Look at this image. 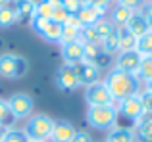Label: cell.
<instances>
[{"label":"cell","mask_w":152,"mask_h":142,"mask_svg":"<svg viewBox=\"0 0 152 142\" xmlns=\"http://www.w3.org/2000/svg\"><path fill=\"white\" fill-rule=\"evenodd\" d=\"M141 54L137 50H127V52H118L115 56V67L119 71H125L129 75H137L139 64H141Z\"/></svg>","instance_id":"obj_11"},{"label":"cell","mask_w":152,"mask_h":142,"mask_svg":"<svg viewBox=\"0 0 152 142\" xmlns=\"http://www.w3.org/2000/svg\"><path fill=\"white\" fill-rule=\"evenodd\" d=\"M81 38V29L69 25V23H64L62 25V38H60V44H66V42H73Z\"/></svg>","instance_id":"obj_26"},{"label":"cell","mask_w":152,"mask_h":142,"mask_svg":"<svg viewBox=\"0 0 152 142\" xmlns=\"http://www.w3.org/2000/svg\"><path fill=\"white\" fill-rule=\"evenodd\" d=\"M12 123H14V117H12L10 109H8L6 100H0V125H4V127H10Z\"/></svg>","instance_id":"obj_30"},{"label":"cell","mask_w":152,"mask_h":142,"mask_svg":"<svg viewBox=\"0 0 152 142\" xmlns=\"http://www.w3.org/2000/svg\"><path fill=\"white\" fill-rule=\"evenodd\" d=\"M31 27L46 42H60L62 38V25L54 19H31Z\"/></svg>","instance_id":"obj_6"},{"label":"cell","mask_w":152,"mask_h":142,"mask_svg":"<svg viewBox=\"0 0 152 142\" xmlns=\"http://www.w3.org/2000/svg\"><path fill=\"white\" fill-rule=\"evenodd\" d=\"M8 4H12V0H0V8H2V6H8Z\"/></svg>","instance_id":"obj_39"},{"label":"cell","mask_w":152,"mask_h":142,"mask_svg":"<svg viewBox=\"0 0 152 142\" xmlns=\"http://www.w3.org/2000/svg\"><path fill=\"white\" fill-rule=\"evenodd\" d=\"M56 83H58V86L62 90H66V92L77 90L79 81H77V75H75L73 65H67V64L62 65V67L58 69V73H56Z\"/></svg>","instance_id":"obj_12"},{"label":"cell","mask_w":152,"mask_h":142,"mask_svg":"<svg viewBox=\"0 0 152 142\" xmlns=\"http://www.w3.org/2000/svg\"><path fill=\"white\" fill-rule=\"evenodd\" d=\"M2 142H29L23 129H8Z\"/></svg>","instance_id":"obj_28"},{"label":"cell","mask_w":152,"mask_h":142,"mask_svg":"<svg viewBox=\"0 0 152 142\" xmlns=\"http://www.w3.org/2000/svg\"><path fill=\"white\" fill-rule=\"evenodd\" d=\"M58 2H60V4H62V6H64V4H66V2H67V0H58Z\"/></svg>","instance_id":"obj_40"},{"label":"cell","mask_w":152,"mask_h":142,"mask_svg":"<svg viewBox=\"0 0 152 142\" xmlns=\"http://www.w3.org/2000/svg\"><path fill=\"white\" fill-rule=\"evenodd\" d=\"M145 90L152 94V81H146V83H145Z\"/></svg>","instance_id":"obj_38"},{"label":"cell","mask_w":152,"mask_h":142,"mask_svg":"<svg viewBox=\"0 0 152 142\" xmlns=\"http://www.w3.org/2000/svg\"><path fill=\"white\" fill-rule=\"evenodd\" d=\"M54 123L56 121L52 119L50 115L46 113H33V115L27 119V125H25V135L29 140L33 142H46L50 140L52 136V131H54Z\"/></svg>","instance_id":"obj_2"},{"label":"cell","mask_w":152,"mask_h":142,"mask_svg":"<svg viewBox=\"0 0 152 142\" xmlns=\"http://www.w3.org/2000/svg\"><path fill=\"white\" fill-rule=\"evenodd\" d=\"M125 29L129 31L133 37H142L145 33H148L150 31V25H148V21L145 19V15L141 14V10L139 12H133V15L129 17V21L125 23Z\"/></svg>","instance_id":"obj_15"},{"label":"cell","mask_w":152,"mask_h":142,"mask_svg":"<svg viewBox=\"0 0 152 142\" xmlns=\"http://www.w3.org/2000/svg\"><path fill=\"white\" fill-rule=\"evenodd\" d=\"M104 85L108 86L112 98L115 102L123 100L127 96H133V94L139 92V79L137 75H129L125 71H119L118 67L110 69L106 73V79H104Z\"/></svg>","instance_id":"obj_1"},{"label":"cell","mask_w":152,"mask_h":142,"mask_svg":"<svg viewBox=\"0 0 152 142\" xmlns=\"http://www.w3.org/2000/svg\"><path fill=\"white\" fill-rule=\"evenodd\" d=\"M94 25H96V29H98V33H100V37H102V38H104V37H108V35H110L112 31L115 29V25L110 21V19H106V17H102L100 21L94 23Z\"/></svg>","instance_id":"obj_31"},{"label":"cell","mask_w":152,"mask_h":142,"mask_svg":"<svg viewBox=\"0 0 152 142\" xmlns=\"http://www.w3.org/2000/svg\"><path fill=\"white\" fill-rule=\"evenodd\" d=\"M81 41H83V44H96V46H100L102 37H100V33H98L96 25L83 27L81 29Z\"/></svg>","instance_id":"obj_22"},{"label":"cell","mask_w":152,"mask_h":142,"mask_svg":"<svg viewBox=\"0 0 152 142\" xmlns=\"http://www.w3.org/2000/svg\"><path fill=\"white\" fill-rule=\"evenodd\" d=\"M118 41H119V52L135 50V44H137V37H133L125 27H118Z\"/></svg>","instance_id":"obj_19"},{"label":"cell","mask_w":152,"mask_h":142,"mask_svg":"<svg viewBox=\"0 0 152 142\" xmlns=\"http://www.w3.org/2000/svg\"><path fill=\"white\" fill-rule=\"evenodd\" d=\"M75 17L77 21L81 23V27H89V25H94L98 23L100 19L106 15V10H100V8H94V6H89V4H83L77 12H75Z\"/></svg>","instance_id":"obj_13"},{"label":"cell","mask_w":152,"mask_h":142,"mask_svg":"<svg viewBox=\"0 0 152 142\" xmlns=\"http://www.w3.org/2000/svg\"><path fill=\"white\" fill-rule=\"evenodd\" d=\"M150 2H152V0H150Z\"/></svg>","instance_id":"obj_42"},{"label":"cell","mask_w":152,"mask_h":142,"mask_svg":"<svg viewBox=\"0 0 152 142\" xmlns=\"http://www.w3.org/2000/svg\"><path fill=\"white\" fill-rule=\"evenodd\" d=\"M100 48L104 50V52L108 54V56H112V54H118L119 52V41H118V27H115L114 31H112L108 37L102 38L100 42Z\"/></svg>","instance_id":"obj_20"},{"label":"cell","mask_w":152,"mask_h":142,"mask_svg":"<svg viewBox=\"0 0 152 142\" xmlns=\"http://www.w3.org/2000/svg\"><path fill=\"white\" fill-rule=\"evenodd\" d=\"M8 129H10V127H4V125H0V142L4 140V136H6V131H8Z\"/></svg>","instance_id":"obj_37"},{"label":"cell","mask_w":152,"mask_h":142,"mask_svg":"<svg viewBox=\"0 0 152 142\" xmlns=\"http://www.w3.org/2000/svg\"><path fill=\"white\" fill-rule=\"evenodd\" d=\"M29 142H33V140H29Z\"/></svg>","instance_id":"obj_41"},{"label":"cell","mask_w":152,"mask_h":142,"mask_svg":"<svg viewBox=\"0 0 152 142\" xmlns=\"http://www.w3.org/2000/svg\"><path fill=\"white\" fill-rule=\"evenodd\" d=\"M75 127L69 123L67 119H60L54 123V131H52V136L50 140L52 142H71V138H73L75 135Z\"/></svg>","instance_id":"obj_14"},{"label":"cell","mask_w":152,"mask_h":142,"mask_svg":"<svg viewBox=\"0 0 152 142\" xmlns=\"http://www.w3.org/2000/svg\"><path fill=\"white\" fill-rule=\"evenodd\" d=\"M141 14L145 15V19L148 21V25H150V29H152V2L145 4V6L141 8Z\"/></svg>","instance_id":"obj_35"},{"label":"cell","mask_w":152,"mask_h":142,"mask_svg":"<svg viewBox=\"0 0 152 142\" xmlns=\"http://www.w3.org/2000/svg\"><path fill=\"white\" fill-rule=\"evenodd\" d=\"M139 98H141V106H142V112L145 113H152V94L142 90L139 92Z\"/></svg>","instance_id":"obj_32"},{"label":"cell","mask_w":152,"mask_h":142,"mask_svg":"<svg viewBox=\"0 0 152 142\" xmlns=\"http://www.w3.org/2000/svg\"><path fill=\"white\" fill-rule=\"evenodd\" d=\"M135 50H137L141 56H152V29L148 31V33H145L142 37L137 38Z\"/></svg>","instance_id":"obj_23"},{"label":"cell","mask_w":152,"mask_h":142,"mask_svg":"<svg viewBox=\"0 0 152 142\" xmlns=\"http://www.w3.org/2000/svg\"><path fill=\"white\" fill-rule=\"evenodd\" d=\"M137 136L142 142H152V113H142L137 121Z\"/></svg>","instance_id":"obj_17"},{"label":"cell","mask_w":152,"mask_h":142,"mask_svg":"<svg viewBox=\"0 0 152 142\" xmlns=\"http://www.w3.org/2000/svg\"><path fill=\"white\" fill-rule=\"evenodd\" d=\"M115 4H119V6H123V8H129V10H133V12H139L145 6V0H115Z\"/></svg>","instance_id":"obj_33"},{"label":"cell","mask_w":152,"mask_h":142,"mask_svg":"<svg viewBox=\"0 0 152 142\" xmlns=\"http://www.w3.org/2000/svg\"><path fill=\"white\" fill-rule=\"evenodd\" d=\"M8 109H10L14 121H21V119H29L33 115V98L25 92H15L12 94L10 98L6 100Z\"/></svg>","instance_id":"obj_5"},{"label":"cell","mask_w":152,"mask_h":142,"mask_svg":"<svg viewBox=\"0 0 152 142\" xmlns=\"http://www.w3.org/2000/svg\"><path fill=\"white\" fill-rule=\"evenodd\" d=\"M14 8L18 12V17H29L33 19V10H35V4L31 0H15Z\"/></svg>","instance_id":"obj_27"},{"label":"cell","mask_w":152,"mask_h":142,"mask_svg":"<svg viewBox=\"0 0 152 142\" xmlns=\"http://www.w3.org/2000/svg\"><path fill=\"white\" fill-rule=\"evenodd\" d=\"M62 60L67 65H77L81 62H85V44H83L81 38L62 44Z\"/></svg>","instance_id":"obj_10"},{"label":"cell","mask_w":152,"mask_h":142,"mask_svg":"<svg viewBox=\"0 0 152 142\" xmlns=\"http://www.w3.org/2000/svg\"><path fill=\"white\" fill-rule=\"evenodd\" d=\"M131 15H133V10H129V8H123V6H119V4H115V6L112 8L110 21L114 23L115 27H125V23L129 21Z\"/></svg>","instance_id":"obj_18"},{"label":"cell","mask_w":152,"mask_h":142,"mask_svg":"<svg viewBox=\"0 0 152 142\" xmlns=\"http://www.w3.org/2000/svg\"><path fill=\"white\" fill-rule=\"evenodd\" d=\"M69 15H71V14L66 10V6H62V4H60V6H54V10H52V17H50V19H54V21H58L60 25H64V23L69 19Z\"/></svg>","instance_id":"obj_29"},{"label":"cell","mask_w":152,"mask_h":142,"mask_svg":"<svg viewBox=\"0 0 152 142\" xmlns=\"http://www.w3.org/2000/svg\"><path fill=\"white\" fill-rule=\"evenodd\" d=\"M106 142H135V131L129 127H114L108 131Z\"/></svg>","instance_id":"obj_16"},{"label":"cell","mask_w":152,"mask_h":142,"mask_svg":"<svg viewBox=\"0 0 152 142\" xmlns=\"http://www.w3.org/2000/svg\"><path fill=\"white\" fill-rule=\"evenodd\" d=\"M75 67V75H77V81H79V86H91L94 85V83L100 81V75H102V69L98 67V65L91 64V62H81V64L73 65Z\"/></svg>","instance_id":"obj_9"},{"label":"cell","mask_w":152,"mask_h":142,"mask_svg":"<svg viewBox=\"0 0 152 142\" xmlns=\"http://www.w3.org/2000/svg\"><path fill=\"white\" fill-rule=\"evenodd\" d=\"M137 79L141 81H152V56H142L141 64H139L137 69Z\"/></svg>","instance_id":"obj_24"},{"label":"cell","mask_w":152,"mask_h":142,"mask_svg":"<svg viewBox=\"0 0 152 142\" xmlns=\"http://www.w3.org/2000/svg\"><path fill=\"white\" fill-rule=\"evenodd\" d=\"M85 4L94 6V8H100V10H108V6H110V0H85Z\"/></svg>","instance_id":"obj_36"},{"label":"cell","mask_w":152,"mask_h":142,"mask_svg":"<svg viewBox=\"0 0 152 142\" xmlns=\"http://www.w3.org/2000/svg\"><path fill=\"white\" fill-rule=\"evenodd\" d=\"M18 12H15L14 4H8V6H2L0 8V27H12L15 21H18Z\"/></svg>","instance_id":"obj_21"},{"label":"cell","mask_w":152,"mask_h":142,"mask_svg":"<svg viewBox=\"0 0 152 142\" xmlns=\"http://www.w3.org/2000/svg\"><path fill=\"white\" fill-rule=\"evenodd\" d=\"M115 109H118V113H121L125 119L133 121V123H137L139 117L142 115V106H141V98H139V92L133 94V96H127L123 98V100L118 102V106H115Z\"/></svg>","instance_id":"obj_8"},{"label":"cell","mask_w":152,"mask_h":142,"mask_svg":"<svg viewBox=\"0 0 152 142\" xmlns=\"http://www.w3.org/2000/svg\"><path fill=\"white\" fill-rule=\"evenodd\" d=\"M71 142H94V140L87 131H77L73 135V138H71Z\"/></svg>","instance_id":"obj_34"},{"label":"cell","mask_w":152,"mask_h":142,"mask_svg":"<svg viewBox=\"0 0 152 142\" xmlns=\"http://www.w3.org/2000/svg\"><path fill=\"white\" fill-rule=\"evenodd\" d=\"M27 73V60L19 54H0V77L19 79Z\"/></svg>","instance_id":"obj_4"},{"label":"cell","mask_w":152,"mask_h":142,"mask_svg":"<svg viewBox=\"0 0 152 142\" xmlns=\"http://www.w3.org/2000/svg\"><path fill=\"white\" fill-rule=\"evenodd\" d=\"M118 109L115 106H89L87 109V123L98 131H110L118 123Z\"/></svg>","instance_id":"obj_3"},{"label":"cell","mask_w":152,"mask_h":142,"mask_svg":"<svg viewBox=\"0 0 152 142\" xmlns=\"http://www.w3.org/2000/svg\"><path fill=\"white\" fill-rule=\"evenodd\" d=\"M52 10H54V6H52L48 0H41V2L35 4L33 19H50L52 17Z\"/></svg>","instance_id":"obj_25"},{"label":"cell","mask_w":152,"mask_h":142,"mask_svg":"<svg viewBox=\"0 0 152 142\" xmlns=\"http://www.w3.org/2000/svg\"><path fill=\"white\" fill-rule=\"evenodd\" d=\"M85 100L89 106H114V98H112L108 86L102 81L94 83V85L85 88Z\"/></svg>","instance_id":"obj_7"}]
</instances>
